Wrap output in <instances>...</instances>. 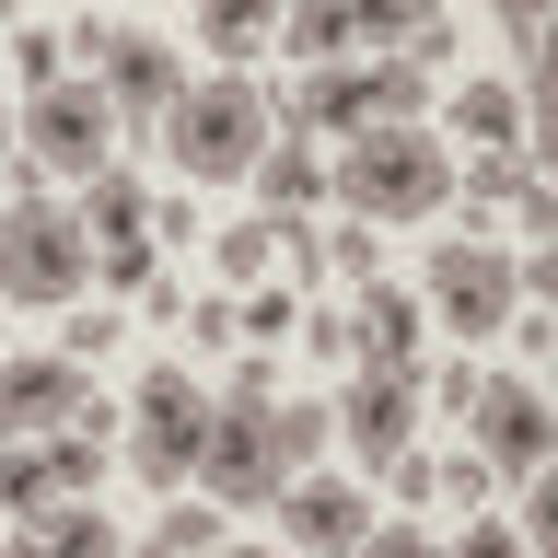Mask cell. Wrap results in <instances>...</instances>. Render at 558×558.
<instances>
[{"mask_svg":"<svg viewBox=\"0 0 558 558\" xmlns=\"http://www.w3.org/2000/svg\"><path fill=\"white\" fill-rule=\"evenodd\" d=\"M326 453V408L314 396H279L268 361H233V396L209 408V442H198V477L233 500V512H268L279 477H303Z\"/></svg>","mask_w":558,"mask_h":558,"instance_id":"6da1fadb","label":"cell"},{"mask_svg":"<svg viewBox=\"0 0 558 558\" xmlns=\"http://www.w3.org/2000/svg\"><path fill=\"white\" fill-rule=\"evenodd\" d=\"M326 186L349 198V221H430L453 198V140L418 117H373V129H349V163Z\"/></svg>","mask_w":558,"mask_h":558,"instance_id":"7a4b0ae2","label":"cell"},{"mask_svg":"<svg viewBox=\"0 0 558 558\" xmlns=\"http://www.w3.org/2000/svg\"><path fill=\"white\" fill-rule=\"evenodd\" d=\"M163 129V163L186 174V186H233V174H256V151L279 140L268 94L244 82V70H209V82H186V94L151 117Z\"/></svg>","mask_w":558,"mask_h":558,"instance_id":"3957f363","label":"cell"},{"mask_svg":"<svg viewBox=\"0 0 558 558\" xmlns=\"http://www.w3.org/2000/svg\"><path fill=\"white\" fill-rule=\"evenodd\" d=\"M94 291V233L70 198H12L0 209V303H82Z\"/></svg>","mask_w":558,"mask_h":558,"instance_id":"277c9868","label":"cell"},{"mask_svg":"<svg viewBox=\"0 0 558 558\" xmlns=\"http://www.w3.org/2000/svg\"><path fill=\"white\" fill-rule=\"evenodd\" d=\"M12 140H24V163H47V174H94V163H117V105L59 70V82H35V94L12 105Z\"/></svg>","mask_w":558,"mask_h":558,"instance_id":"5b68a950","label":"cell"},{"mask_svg":"<svg viewBox=\"0 0 558 558\" xmlns=\"http://www.w3.org/2000/svg\"><path fill=\"white\" fill-rule=\"evenodd\" d=\"M418 279H430V303H418V314H442L453 338H500L512 303H523V268L500 256V244H477V233H442Z\"/></svg>","mask_w":558,"mask_h":558,"instance_id":"8992f818","label":"cell"},{"mask_svg":"<svg viewBox=\"0 0 558 558\" xmlns=\"http://www.w3.org/2000/svg\"><path fill=\"white\" fill-rule=\"evenodd\" d=\"M198 442H209V396L174 373H140V418H129V477L140 488H186L198 477Z\"/></svg>","mask_w":558,"mask_h":558,"instance_id":"52a82bcc","label":"cell"},{"mask_svg":"<svg viewBox=\"0 0 558 558\" xmlns=\"http://www.w3.org/2000/svg\"><path fill=\"white\" fill-rule=\"evenodd\" d=\"M82 70H94V94L117 105V129H151V117L186 94V59H174V35H140V24H105V47H94Z\"/></svg>","mask_w":558,"mask_h":558,"instance_id":"ba28073f","label":"cell"},{"mask_svg":"<svg viewBox=\"0 0 558 558\" xmlns=\"http://www.w3.org/2000/svg\"><path fill=\"white\" fill-rule=\"evenodd\" d=\"M326 430H338L361 465L408 453V442H418V361H361V373H349V396L326 408Z\"/></svg>","mask_w":558,"mask_h":558,"instance_id":"9c48e42d","label":"cell"},{"mask_svg":"<svg viewBox=\"0 0 558 558\" xmlns=\"http://www.w3.org/2000/svg\"><path fill=\"white\" fill-rule=\"evenodd\" d=\"M82 408H94V373L70 349H0V442H47Z\"/></svg>","mask_w":558,"mask_h":558,"instance_id":"30bf717a","label":"cell"},{"mask_svg":"<svg viewBox=\"0 0 558 558\" xmlns=\"http://www.w3.org/2000/svg\"><path fill=\"white\" fill-rule=\"evenodd\" d=\"M465 442H477L488 477H547V396H535V373H488L477 408H465Z\"/></svg>","mask_w":558,"mask_h":558,"instance_id":"8fae6325","label":"cell"},{"mask_svg":"<svg viewBox=\"0 0 558 558\" xmlns=\"http://www.w3.org/2000/svg\"><path fill=\"white\" fill-rule=\"evenodd\" d=\"M279 535H291V547H361V535H373V488L361 477H279Z\"/></svg>","mask_w":558,"mask_h":558,"instance_id":"7c38bea8","label":"cell"},{"mask_svg":"<svg viewBox=\"0 0 558 558\" xmlns=\"http://www.w3.org/2000/svg\"><path fill=\"white\" fill-rule=\"evenodd\" d=\"M349 349L361 361H418V291H396V279H361V303H349Z\"/></svg>","mask_w":558,"mask_h":558,"instance_id":"4fadbf2b","label":"cell"},{"mask_svg":"<svg viewBox=\"0 0 558 558\" xmlns=\"http://www.w3.org/2000/svg\"><path fill=\"white\" fill-rule=\"evenodd\" d=\"M279 12H291V0H198V47L244 70L256 47H279Z\"/></svg>","mask_w":558,"mask_h":558,"instance_id":"5bb4252c","label":"cell"},{"mask_svg":"<svg viewBox=\"0 0 558 558\" xmlns=\"http://www.w3.org/2000/svg\"><path fill=\"white\" fill-rule=\"evenodd\" d=\"M70 209H82V233H94V244H117V233H140V221H151V186H140L129 163H94Z\"/></svg>","mask_w":558,"mask_h":558,"instance_id":"9a60e30c","label":"cell"},{"mask_svg":"<svg viewBox=\"0 0 558 558\" xmlns=\"http://www.w3.org/2000/svg\"><path fill=\"white\" fill-rule=\"evenodd\" d=\"M256 198H268V221H303V209L326 198V163L279 140V151H256Z\"/></svg>","mask_w":558,"mask_h":558,"instance_id":"2e32d148","label":"cell"},{"mask_svg":"<svg viewBox=\"0 0 558 558\" xmlns=\"http://www.w3.org/2000/svg\"><path fill=\"white\" fill-rule=\"evenodd\" d=\"M24 535H35V547H70V558H105V547H117V523H105L94 500H35Z\"/></svg>","mask_w":558,"mask_h":558,"instance_id":"e0dca14e","label":"cell"},{"mask_svg":"<svg viewBox=\"0 0 558 558\" xmlns=\"http://www.w3.org/2000/svg\"><path fill=\"white\" fill-rule=\"evenodd\" d=\"M453 129L477 140V151L523 140V82H465V94H453Z\"/></svg>","mask_w":558,"mask_h":558,"instance_id":"ac0fdd59","label":"cell"},{"mask_svg":"<svg viewBox=\"0 0 558 558\" xmlns=\"http://www.w3.org/2000/svg\"><path fill=\"white\" fill-rule=\"evenodd\" d=\"M279 47H291V59H349V12L338 0H291V12H279Z\"/></svg>","mask_w":558,"mask_h":558,"instance_id":"d6986e66","label":"cell"},{"mask_svg":"<svg viewBox=\"0 0 558 558\" xmlns=\"http://www.w3.org/2000/svg\"><path fill=\"white\" fill-rule=\"evenodd\" d=\"M523 174H535V163H523L512 140H500V151H477V163H453V186H465V221H477V209H500V198H523Z\"/></svg>","mask_w":558,"mask_h":558,"instance_id":"ffe728a7","label":"cell"},{"mask_svg":"<svg viewBox=\"0 0 558 558\" xmlns=\"http://www.w3.org/2000/svg\"><path fill=\"white\" fill-rule=\"evenodd\" d=\"M47 500V442H0V523H24Z\"/></svg>","mask_w":558,"mask_h":558,"instance_id":"44dd1931","label":"cell"},{"mask_svg":"<svg viewBox=\"0 0 558 558\" xmlns=\"http://www.w3.org/2000/svg\"><path fill=\"white\" fill-rule=\"evenodd\" d=\"M338 12H349V47H408V24L430 0H338Z\"/></svg>","mask_w":558,"mask_h":558,"instance_id":"7402d4cb","label":"cell"},{"mask_svg":"<svg viewBox=\"0 0 558 558\" xmlns=\"http://www.w3.org/2000/svg\"><path fill=\"white\" fill-rule=\"evenodd\" d=\"M151 547H221V512H198V500H186V488H163V512H151Z\"/></svg>","mask_w":558,"mask_h":558,"instance_id":"603a6c76","label":"cell"},{"mask_svg":"<svg viewBox=\"0 0 558 558\" xmlns=\"http://www.w3.org/2000/svg\"><path fill=\"white\" fill-rule=\"evenodd\" d=\"M117 338H129V326H117V314H105V303H70V361H82V373H94V361H117Z\"/></svg>","mask_w":558,"mask_h":558,"instance_id":"cb8c5ba5","label":"cell"},{"mask_svg":"<svg viewBox=\"0 0 558 558\" xmlns=\"http://www.w3.org/2000/svg\"><path fill=\"white\" fill-rule=\"evenodd\" d=\"M221 268H233V279H268L279 268V221H233V233H221Z\"/></svg>","mask_w":558,"mask_h":558,"instance_id":"d4e9b609","label":"cell"},{"mask_svg":"<svg viewBox=\"0 0 558 558\" xmlns=\"http://www.w3.org/2000/svg\"><path fill=\"white\" fill-rule=\"evenodd\" d=\"M430 465H442V500H453V512H477L488 488H500V477L477 465V442H465V453H430Z\"/></svg>","mask_w":558,"mask_h":558,"instance_id":"484cf974","label":"cell"},{"mask_svg":"<svg viewBox=\"0 0 558 558\" xmlns=\"http://www.w3.org/2000/svg\"><path fill=\"white\" fill-rule=\"evenodd\" d=\"M140 279H151V244H140V233H117V244L94 256V291H140Z\"/></svg>","mask_w":558,"mask_h":558,"instance_id":"4316f807","label":"cell"},{"mask_svg":"<svg viewBox=\"0 0 558 558\" xmlns=\"http://www.w3.org/2000/svg\"><path fill=\"white\" fill-rule=\"evenodd\" d=\"M233 326H244V338H256V349H279V338H291V326H303V314H291V291H256V303H244Z\"/></svg>","mask_w":558,"mask_h":558,"instance_id":"83f0119b","label":"cell"},{"mask_svg":"<svg viewBox=\"0 0 558 558\" xmlns=\"http://www.w3.org/2000/svg\"><path fill=\"white\" fill-rule=\"evenodd\" d=\"M326 256H338V268H349V279H373V268H384V221H349V233H338V244H326Z\"/></svg>","mask_w":558,"mask_h":558,"instance_id":"f1b7e54d","label":"cell"},{"mask_svg":"<svg viewBox=\"0 0 558 558\" xmlns=\"http://www.w3.org/2000/svg\"><path fill=\"white\" fill-rule=\"evenodd\" d=\"M174 326H186V349H233V338H244V326H233V303H186Z\"/></svg>","mask_w":558,"mask_h":558,"instance_id":"f546056e","label":"cell"},{"mask_svg":"<svg viewBox=\"0 0 558 558\" xmlns=\"http://www.w3.org/2000/svg\"><path fill=\"white\" fill-rule=\"evenodd\" d=\"M291 338H303L314 361H349V314H303V326H291Z\"/></svg>","mask_w":558,"mask_h":558,"instance_id":"4dcf8cb0","label":"cell"},{"mask_svg":"<svg viewBox=\"0 0 558 558\" xmlns=\"http://www.w3.org/2000/svg\"><path fill=\"white\" fill-rule=\"evenodd\" d=\"M488 12H500V24H547V0H488Z\"/></svg>","mask_w":558,"mask_h":558,"instance_id":"1f68e13d","label":"cell"},{"mask_svg":"<svg viewBox=\"0 0 558 558\" xmlns=\"http://www.w3.org/2000/svg\"><path fill=\"white\" fill-rule=\"evenodd\" d=\"M12 12H24V0H0V35H12Z\"/></svg>","mask_w":558,"mask_h":558,"instance_id":"d6a6232c","label":"cell"},{"mask_svg":"<svg viewBox=\"0 0 558 558\" xmlns=\"http://www.w3.org/2000/svg\"><path fill=\"white\" fill-rule=\"evenodd\" d=\"M0 151H12V105H0Z\"/></svg>","mask_w":558,"mask_h":558,"instance_id":"836d02e7","label":"cell"}]
</instances>
